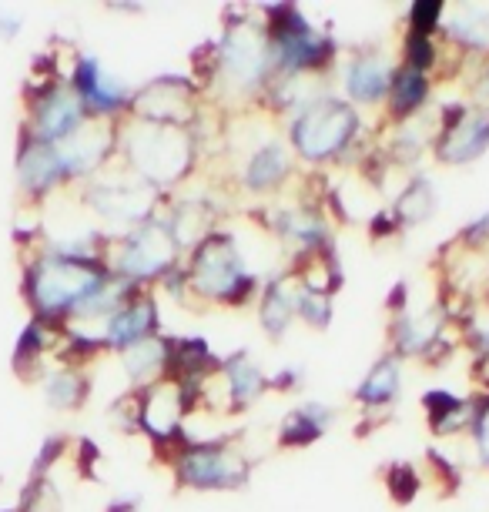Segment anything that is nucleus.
I'll return each instance as SVG.
<instances>
[{
  "label": "nucleus",
  "mask_w": 489,
  "mask_h": 512,
  "mask_svg": "<svg viewBox=\"0 0 489 512\" xmlns=\"http://www.w3.org/2000/svg\"><path fill=\"white\" fill-rule=\"evenodd\" d=\"M191 134L175 124L141 121L131 134H124V154H128L134 175L151 188L175 185L191 168Z\"/></svg>",
  "instance_id": "f257e3e1"
},
{
  "label": "nucleus",
  "mask_w": 489,
  "mask_h": 512,
  "mask_svg": "<svg viewBox=\"0 0 489 512\" xmlns=\"http://www.w3.org/2000/svg\"><path fill=\"white\" fill-rule=\"evenodd\" d=\"M188 288H195L201 298L225 305H242L248 302L255 288L252 272L245 268L238 245L228 235H208L191 255V265L185 268Z\"/></svg>",
  "instance_id": "f03ea898"
},
{
  "label": "nucleus",
  "mask_w": 489,
  "mask_h": 512,
  "mask_svg": "<svg viewBox=\"0 0 489 512\" xmlns=\"http://www.w3.org/2000/svg\"><path fill=\"white\" fill-rule=\"evenodd\" d=\"M178 245L171 238V231L165 221H148L141 228H131L128 235L118 238V245H108L104 265L111 275L124 278L131 285H148L155 278H168V272L175 268Z\"/></svg>",
  "instance_id": "7ed1b4c3"
},
{
  "label": "nucleus",
  "mask_w": 489,
  "mask_h": 512,
  "mask_svg": "<svg viewBox=\"0 0 489 512\" xmlns=\"http://www.w3.org/2000/svg\"><path fill=\"white\" fill-rule=\"evenodd\" d=\"M359 114L352 104L319 98L292 118V148L305 161H329L335 154H345L356 141Z\"/></svg>",
  "instance_id": "20e7f679"
},
{
  "label": "nucleus",
  "mask_w": 489,
  "mask_h": 512,
  "mask_svg": "<svg viewBox=\"0 0 489 512\" xmlns=\"http://www.w3.org/2000/svg\"><path fill=\"white\" fill-rule=\"evenodd\" d=\"M215 71H222L235 88L255 91L272 81L268 34L258 24H232L215 51Z\"/></svg>",
  "instance_id": "39448f33"
},
{
  "label": "nucleus",
  "mask_w": 489,
  "mask_h": 512,
  "mask_svg": "<svg viewBox=\"0 0 489 512\" xmlns=\"http://www.w3.org/2000/svg\"><path fill=\"white\" fill-rule=\"evenodd\" d=\"M27 108H31V131L24 134H31L34 141L44 144H61L91 121L81 98L74 94L71 81L61 84L57 77H47L44 84H34Z\"/></svg>",
  "instance_id": "423d86ee"
},
{
  "label": "nucleus",
  "mask_w": 489,
  "mask_h": 512,
  "mask_svg": "<svg viewBox=\"0 0 489 512\" xmlns=\"http://www.w3.org/2000/svg\"><path fill=\"white\" fill-rule=\"evenodd\" d=\"M175 472L191 489H235L248 479V462L228 442H208L178 452Z\"/></svg>",
  "instance_id": "0eeeda50"
},
{
  "label": "nucleus",
  "mask_w": 489,
  "mask_h": 512,
  "mask_svg": "<svg viewBox=\"0 0 489 512\" xmlns=\"http://www.w3.org/2000/svg\"><path fill=\"white\" fill-rule=\"evenodd\" d=\"M489 148V111L446 104L443 124H439L436 158L446 164H469Z\"/></svg>",
  "instance_id": "6e6552de"
},
{
  "label": "nucleus",
  "mask_w": 489,
  "mask_h": 512,
  "mask_svg": "<svg viewBox=\"0 0 489 512\" xmlns=\"http://www.w3.org/2000/svg\"><path fill=\"white\" fill-rule=\"evenodd\" d=\"M84 201L94 208V215L118 221V225L141 228L148 221H155V188L145 185L141 178L114 181V185H98L94 181Z\"/></svg>",
  "instance_id": "1a4fd4ad"
},
{
  "label": "nucleus",
  "mask_w": 489,
  "mask_h": 512,
  "mask_svg": "<svg viewBox=\"0 0 489 512\" xmlns=\"http://www.w3.org/2000/svg\"><path fill=\"white\" fill-rule=\"evenodd\" d=\"M71 88L74 94L81 98L84 111L88 118H98V121H108L114 114H121L124 108H131V94L128 88H121L114 77L104 74V67L94 61V57H78L74 64V74H71Z\"/></svg>",
  "instance_id": "9d476101"
},
{
  "label": "nucleus",
  "mask_w": 489,
  "mask_h": 512,
  "mask_svg": "<svg viewBox=\"0 0 489 512\" xmlns=\"http://www.w3.org/2000/svg\"><path fill=\"white\" fill-rule=\"evenodd\" d=\"M155 328H158V305L148 292H141L138 288V292L118 308V312H111L108 318H104L101 345L104 349L128 352L131 345H138V342H145V338L155 335Z\"/></svg>",
  "instance_id": "9b49d317"
},
{
  "label": "nucleus",
  "mask_w": 489,
  "mask_h": 512,
  "mask_svg": "<svg viewBox=\"0 0 489 512\" xmlns=\"http://www.w3.org/2000/svg\"><path fill=\"white\" fill-rule=\"evenodd\" d=\"M17 178H21V191L27 198H44L57 185H64V171L54 144L34 141L31 134H24L21 154H17Z\"/></svg>",
  "instance_id": "f8f14e48"
},
{
  "label": "nucleus",
  "mask_w": 489,
  "mask_h": 512,
  "mask_svg": "<svg viewBox=\"0 0 489 512\" xmlns=\"http://www.w3.org/2000/svg\"><path fill=\"white\" fill-rule=\"evenodd\" d=\"M392 64L379 51H362L356 57H349L342 71V88L352 101L359 104H376L382 98H389L392 91Z\"/></svg>",
  "instance_id": "ddd939ff"
},
{
  "label": "nucleus",
  "mask_w": 489,
  "mask_h": 512,
  "mask_svg": "<svg viewBox=\"0 0 489 512\" xmlns=\"http://www.w3.org/2000/svg\"><path fill=\"white\" fill-rule=\"evenodd\" d=\"M289 171H292L289 151H285L282 144L268 141L248 158L242 181H245V188H252V191H272L289 178Z\"/></svg>",
  "instance_id": "4468645a"
},
{
  "label": "nucleus",
  "mask_w": 489,
  "mask_h": 512,
  "mask_svg": "<svg viewBox=\"0 0 489 512\" xmlns=\"http://www.w3.org/2000/svg\"><path fill=\"white\" fill-rule=\"evenodd\" d=\"M124 355V369L131 372V382L138 389H151L161 379H168V342L158 338H145V342L131 345Z\"/></svg>",
  "instance_id": "2eb2a0df"
},
{
  "label": "nucleus",
  "mask_w": 489,
  "mask_h": 512,
  "mask_svg": "<svg viewBox=\"0 0 489 512\" xmlns=\"http://www.w3.org/2000/svg\"><path fill=\"white\" fill-rule=\"evenodd\" d=\"M429 91H433V84H429V74H419V71H412V67H399L396 77H392V91H389L392 118L402 121V124L412 121L419 111L426 108Z\"/></svg>",
  "instance_id": "dca6fc26"
},
{
  "label": "nucleus",
  "mask_w": 489,
  "mask_h": 512,
  "mask_svg": "<svg viewBox=\"0 0 489 512\" xmlns=\"http://www.w3.org/2000/svg\"><path fill=\"white\" fill-rule=\"evenodd\" d=\"M449 41L459 44L463 51L473 54H489V7L463 4L456 7V14L443 21Z\"/></svg>",
  "instance_id": "f3484780"
},
{
  "label": "nucleus",
  "mask_w": 489,
  "mask_h": 512,
  "mask_svg": "<svg viewBox=\"0 0 489 512\" xmlns=\"http://www.w3.org/2000/svg\"><path fill=\"white\" fill-rule=\"evenodd\" d=\"M446 318L443 312H426L419 318H409V315H399L396 318V349L399 355H419V352H429L433 345H439V332H443Z\"/></svg>",
  "instance_id": "a211bd4d"
},
{
  "label": "nucleus",
  "mask_w": 489,
  "mask_h": 512,
  "mask_svg": "<svg viewBox=\"0 0 489 512\" xmlns=\"http://www.w3.org/2000/svg\"><path fill=\"white\" fill-rule=\"evenodd\" d=\"M332 422V409H325L322 402H305L295 412L285 415L282 429H278V442L282 446H309L329 429Z\"/></svg>",
  "instance_id": "6ab92c4d"
},
{
  "label": "nucleus",
  "mask_w": 489,
  "mask_h": 512,
  "mask_svg": "<svg viewBox=\"0 0 489 512\" xmlns=\"http://www.w3.org/2000/svg\"><path fill=\"white\" fill-rule=\"evenodd\" d=\"M426 412H429V425H433L439 436H449V432H459V429H466V425H476L479 402L456 399V395H449V392H429Z\"/></svg>",
  "instance_id": "aec40b11"
},
{
  "label": "nucleus",
  "mask_w": 489,
  "mask_h": 512,
  "mask_svg": "<svg viewBox=\"0 0 489 512\" xmlns=\"http://www.w3.org/2000/svg\"><path fill=\"white\" fill-rule=\"evenodd\" d=\"M222 379H225V389H228V399H232L235 409H242V405L255 402L258 395L268 389V379L262 372L255 369L252 362L245 359L242 352L232 355L225 365H222Z\"/></svg>",
  "instance_id": "412c9836"
},
{
  "label": "nucleus",
  "mask_w": 489,
  "mask_h": 512,
  "mask_svg": "<svg viewBox=\"0 0 489 512\" xmlns=\"http://www.w3.org/2000/svg\"><path fill=\"white\" fill-rule=\"evenodd\" d=\"M399 385H402L399 359H396V355H389V359L376 362V369H372V372H369V379L362 382L359 402H362V405H369V409H386V405L396 402Z\"/></svg>",
  "instance_id": "4be33fe9"
},
{
  "label": "nucleus",
  "mask_w": 489,
  "mask_h": 512,
  "mask_svg": "<svg viewBox=\"0 0 489 512\" xmlns=\"http://www.w3.org/2000/svg\"><path fill=\"white\" fill-rule=\"evenodd\" d=\"M433 211H436V191L426 178H419V181H412V185H406L392 215L399 218V225H419V221H426Z\"/></svg>",
  "instance_id": "5701e85b"
},
{
  "label": "nucleus",
  "mask_w": 489,
  "mask_h": 512,
  "mask_svg": "<svg viewBox=\"0 0 489 512\" xmlns=\"http://www.w3.org/2000/svg\"><path fill=\"white\" fill-rule=\"evenodd\" d=\"M44 392L54 409H78L88 385H84V379L74 369H51L44 379Z\"/></svg>",
  "instance_id": "b1692460"
},
{
  "label": "nucleus",
  "mask_w": 489,
  "mask_h": 512,
  "mask_svg": "<svg viewBox=\"0 0 489 512\" xmlns=\"http://www.w3.org/2000/svg\"><path fill=\"white\" fill-rule=\"evenodd\" d=\"M406 64L402 67H412V71H419V74H429V67L436 64V41L433 37H426V34H406Z\"/></svg>",
  "instance_id": "393cba45"
},
{
  "label": "nucleus",
  "mask_w": 489,
  "mask_h": 512,
  "mask_svg": "<svg viewBox=\"0 0 489 512\" xmlns=\"http://www.w3.org/2000/svg\"><path fill=\"white\" fill-rule=\"evenodd\" d=\"M443 4H433V0H423V4H412L409 7V31L412 34H426L433 37L439 27H443Z\"/></svg>",
  "instance_id": "a878e982"
},
{
  "label": "nucleus",
  "mask_w": 489,
  "mask_h": 512,
  "mask_svg": "<svg viewBox=\"0 0 489 512\" xmlns=\"http://www.w3.org/2000/svg\"><path fill=\"white\" fill-rule=\"evenodd\" d=\"M295 315H302L305 322L315 325V328L329 325V315H332L329 295L312 292V288H305V285H302V295H299V312H295Z\"/></svg>",
  "instance_id": "bb28decb"
},
{
  "label": "nucleus",
  "mask_w": 489,
  "mask_h": 512,
  "mask_svg": "<svg viewBox=\"0 0 489 512\" xmlns=\"http://www.w3.org/2000/svg\"><path fill=\"white\" fill-rule=\"evenodd\" d=\"M386 486L396 502H409L419 492V476H416V469L406 466V462H396V466L386 472Z\"/></svg>",
  "instance_id": "cd10ccee"
},
{
  "label": "nucleus",
  "mask_w": 489,
  "mask_h": 512,
  "mask_svg": "<svg viewBox=\"0 0 489 512\" xmlns=\"http://www.w3.org/2000/svg\"><path fill=\"white\" fill-rule=\"evenodd\" d=\"M463 245L466 248H486L489 245V211L486 215H479L473 225L463 231Z\"/></svg>",
  "instance_id": "c85d7f7f"
},
{
  "label": "nucleus",
  "mask_w": 489,
  "mask_h": 512,
  "mask_svg": "<svg viewBox=\"0 0 489 512\" xmlns=\"http://www.w3.org/2000/svg\"><path fill=\"white\" fill-rule=\"evenodd\" d=\"M476 442L483 459L489 462V402H479V415H476Z\"/></svg>",
  "instance_id": "c756f323"
},
{
  "label": "nucleus",
  "mask_w": 489,
  "mask_h": 512,
  "mask_svg": "<svg viewBox=\"0 0 489 512\" xmlns=\"http://www.w3.org/2000/svg\"><path fill=\"white\" fill-rule=\"evenodd\" d=\"M473 91H476L479 108H486V111H489V64L483 67V71H479L476 84H473Z\"/></svg>",
  "instance_id": "7c9ffc66"
},
{
  "label": "nucleus",
  "mask_w": 489,
  "mask_h": 512,
  "mask_svg": "<svg viewBox=\"0 0 489 512\" xmlns=\"http://www.w3.org/2000/svg\"><path fill=\"white\" fill-rule=\"evenodd\" d=\"M302 382V375H299V369H285L278 379H272L268 385H275V389H292V385H299Z\"/></svg>",
  "instance_id": "2f4dec72"
},
{
  "label": "nucleus",
  "mask_w": 489,
  "mask_h": 512,
  "mask_svg": "<svg viewBox=\"0 0 489 512\" xmlns=\"http://www.w3.org/2000/svg\"><path fill=\"white\" fill-rule=\"evenodd\" d=\"M108 512H134V502H114V509Z\"/></svg>",
  "instance_id": "473e14b6"
}]
</instances>
